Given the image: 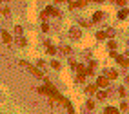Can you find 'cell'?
<instances>
[{"label":"cell","mask_w":129,"mask_h":114,"mask_svg":"<svg viewBox=\"0 0 129 114\" xmlns=\"http://www.w3.org/2000/svg\"><path fill=\"white\" fill-rule=\"evenodd\" d=\"M20 65H22V67H26V69H29L35 76H38V78H44V72L40 71V69H36V67H33V65H29L27 62H20Z\"/></svg>","instance_id":"1"},{"label":"cell","mask_w":129,"mask_h":114,"mask_svg":"<svg viewBox=\"0 0 129 114\" xmlns=\"http://www.w3.org/2000/svg\"><path fill=\"white\" fill-rule=\"evenodd\" d=\"M96 85H98V87H109V80L105 78V76H100V78L96 80Z\"/></svg>","instance_id":"2"},{"label":"cell","mask_w":129,"mask_h":114,"mask_svg":"<svg viewBox=\"0 0 129 114\" xmlns=\"http://www.w3.org/2000/svg\"><path fill=\"white\" fill-rule=\"evenodd\" d=\"M116 76H118V72H116V71H113V69L105 71V78H107V80H115Z\"/></svg>","instance_id":"3"},{"label":"cell","mask_w":129,"mask_h":114,"mask_svg":"<svg viewBox=\"0 0 129 114\" xmlns=\"http://www.w3.org/2000/svg\"><path fill=\"white\" fill-rule=\"evenodd\" d=\"M2 40H4L6 44H11V34H9L7 31H2Z\"/></svg>","instance_id":"4"},{"label":"cell","mask_w":129,"mask_h":114,"mask_svg":"<svg viewBox=\"0 0 129 114\" xmlns=\"http://www.w3.org/2000/svg\"><path fill=\"white\" fill-rule=\"evenodd\" d=\"M69 36H71V38H80V31L78 29H71L69 31Z\"/></svg>","instance_id":"5"},{"label":"cell","mask_w":129,"mask_h":114,"mask_svg":"<svg viewBox=\"0 0 129 114\" xmlns=\"http://www.w3.org/2000/svg\"><path fill=\"white\" fill-rule=\"evenodd\" d=\"M96 87H98V85H87V87H86V92L87 94H93V92H96Z\"/></svg>","instance_id":"6"},{"label":"cell","mask_w":129,"mask_h":114,"mask_svg":"<svg viewBox=\"0 0 129 114\" xmlns=\"http://www.w3.org/2000/svg\"><path fill=\"white\" fill-rule=\"evenodd\" d=\"M116 60H118V63H120L122 67H127L129 65V60H126V58H122V56H118Z\"/></svg>","instance_id":"7"},{"label":"cell","mask_w":129,"mask_h":114,"mask_svg":"<svg viewBox=\"0 0 129 114\" xmlns=\"http://www.w3.org/2000/svg\"><path fill=\"white\" fill-rule=\"evenodd\" d=\"M45 13H47V15H55V16H58V15H60V13H58L55 7H47V9H45Z\"/></svg>","instance_id":"8"},{"label":"cell","mask_w":129,"mask_h":114,"mask_svg":"<svg viewBox=\"0 0 129 114\" xmlns=\"http://www.w3.org/2000/svg\"><path fill=\"white\" fill-rule=\"evenodd\" d=\"M102 15H104L102 11H96L95 15H93V22H98V20H102Z\"/></svg>","instance_id":"9"},{"label":"cell","mask_w":129,"mask_h":114,"mask_svg":"<svg viewBox=\"0 0 129 114\" xmlns=\"http://www.w3.org/2000/svg\"><path fill=\"white\" fill-rule=\"evenodd\" d=\"M127 15H129L127 9H122V11L118 13V18H120V20H124V18H127Z\"/></svg>","instance_id":"10"},{"label":"cell","mask_w":129,"mask_h":114,"mask_svg":"<svg viewBox=\"0 0 129 114\" xmlns=\"http://www.w3.org/2000/svg\"><path fill=\"white\" fill-rule=\"evenodd\" d=\"M104 114H118V111H116L115 107H107V109H105V112H104Z\"/></svg>","instance_id":"11"},{"label":"cell","mask_w":129,"mask_h":114,"mask_svg":"<svg viewBox=\"0 0 129 114\" xmlns=\"http://www.w3.org/2000/svg\"><path fill=\"white\" fill-rule=\"evenodd\" d=\"M64 105L67 107V112H69V114H75V111H73V107H71V103H69L67 100H66V102H64Z\"/></svg>","instance_id":"12"},{"label":"cell","mask_w":129,"mask_h":114,"mask_svg":"<svg viewBox=\"0 0 129 114\" xmlns=\"http://www.w3.org/2000/svg\"><path fill=\"white\" fill-rule=\"evenodd\" d=\"M96 96H98V100H105L107 92H105V91H100V92H96Z\"/></svg>","instance_id":"13"},{"label":"cell","mask_w":129,"mask_h":114,"mask_svg":"<svg viewBox=\"0 0 129 114\" xmlns=\"http://www.w3.org/2000/svg\"><path fill=\"white\" fill-rule=\"evenodd\" d=\"M105 36H107V34H105V31H98V33H96V38H98V40H104Z\"/></svg>","instance_id":"14"},{"label":"cell","mask_w":129,"mask_h":114,"mask_svg":"<svg viewBox=\"0 0 129 114\" xmlns=\"http://www.w3.org/2000/svg\"><path fill=\"white\" fill-rule=\"evenodd\" d=\"M47 53L49 54H55V53H57V49H55L53 45H49V42H47Z\"/></svg>","instance_id":"15"},{"label":"cell","mask_w":129,"mask_h":114,"mask_svg":"<svg viewBox=\"0 0 129 114\" xmlns=\"http://www.w3.org/2000/svg\"><path fill=\"white\" fill-rule=\"evenodd\" d=\"M15 33H16V36H18V38L22 36V27H20V25H16V27H15Z\"/></svg>","instance_id":"16"},{"label":"cell","mask_w":129,"mask_h":114,"mask_svg":"<svg viewBox=\"0 0 129 114\" xmlns=\"http://www.w3.org/2000/svg\"><path fill=\"white\" fill-rule=\"evenodd\" d=\"M115 47H116V42H115V40H111V42H109V49H111V51H115Z\"/></svg>","instance_id":"17"},{"label":"cell","mask_w":129,"mask_h":114,"mask_svg":"<svg viewBox=\"0 0 129 114\" xmlns=\"http://www.w3.org/2000/svg\"><path fill=\"white\" fill-rule=\"evenodd\" d=\"M62 53L69 54V53H71V47H67V45H64V47H62Z\"/></svg>","instance_id":"18"},{"label":"cell","mask_w":129,"mask_h":114,"mask_svg":"<svg viewBox=\"0 0 129 114\" xmlns=\"http://www.w3.org/2000/svg\"><path fill=\"white\" fill-rule=\"evenodd\" d=\"M86 107H87V109H95V102H91V100H89V102L86 103Z\"/></svg>","instance_id":"19"},{"label":"cell","mask_w":129,"mask_h":114,"mask_svg":"<svg viewBox=\"0 0 129 114\" xmlns=\"http://www.w3.org/2000/svg\"><path fill=\"white\" fill-rule=\"evenodd\" d=\"M2 15H6V16L9 15V7H7V6H4V7H2Z\"/></svg>","instance_id":"20"},{"label":"cell","mask_w":129,"mask_h":114,"mask_svg":"<svg viewBox=\"0 0 129 114\" xmlns=\"http://www.w3.org/2000/svg\"><path fill=\"white\" fill-rule=\"evenodd\" d=\"M51 67H53V69H60V63H58V62H51Z\"/></svg>","instance_id":"21"},{"label":"cell","mask_w":129,"mask_h":114,"mask_svg":"<svg viewBox=\"0 0 129 114\" xmlns=\"http://www.w3.org/2000/svg\"><path fill=\"white\" fill-rule=\"evenodd\" d=\"M84 78H86V74H78V78H76V81H84Z\"/></svg>","instance_id":"22"},{"label":"cell","mask_w":129,"mask_h":114,"mask_svg":"<svg viewBox=\"0 0 129 114\" xmlns=\"http://www.w3.org/2000/svg\"><path fill=\"white\" fill-rule=\"evenodd\" d=\"M105 34H107V36H113L115 31H113V29H107V31H105Z\"/></svg>","instance_id":"23"},{"label":"cell","mask_w":129,"mask_h":114,"mask_svg":"<svg viewBox=\"0 0 129 114\" xmlns=\"http://www.w3.org/2000/svg\"><path fill=\"white\" fill-rule=\"evenodd\" d=\"M42 31H49V25L45 24V22H44V24H42Z\"/></svg>","instance_id":"24"},{"label":"cell","mask_w":129,"mask_h":114,"mask_svg":"<svg viewBox=\"0 0 129 114\" xmlns=\"http://www.w3.org/2000/svg\"><path fill=\"white\" fill-rule=\"evenodd\" d=\"M118 92H120V96H126V89L120 87V89H118Z\"/></svg>","instance_id":"25"},{"label":"cell","mask_w":129,"mask_h":114,"mask_svg":"<svg viewBox=\"0 0 129 114\" xmlns=\"http://www.w3.org/2000/svg\"><path fill=\"white\" fill-rule=\"evenodd\" d=\"M18 44H20V45H26L27 42H26V40H24V38H18Z\"/></svg>","instance_id":"26"},{"label":"cell","mask_w":129,"mask_h":114,"mask_svg":"<svg viewBox=\"0 0 129 114\" xmlns=\"http://www.w3.org/2000/svg\"><path fill=\"white\" fill-rule=\"evenodd\" d=\"M126 81H127V85H129V76H127V78H126Z\"/></svg>","instance_id":"27"},{"label":"cell","mask_w":129,"mask_h":114,"mask_svg":"<svg viewBox=\"0 0 129 114\" xmlns=\"http://www.w3.org/2000/svg\"><path fill=\"white\" fill-rule=\"evenodd\" d=\"M127 44H129V42H127Z\"/></svg>","instance_id":"28"}]
</instances>
